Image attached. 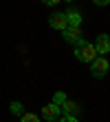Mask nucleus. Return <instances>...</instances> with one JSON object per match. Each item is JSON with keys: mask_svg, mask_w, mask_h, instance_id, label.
I'll return each mask as SVG.
<instances>
[{"mask_svg": "<svg viewBox=\"0 0 110 122\" xmlns=\"http://www.w3.org/2000/svg\"><path fill=\"white\" fill-rule=\"evenodd\" d=\"M75 58L79 62H92L97 58V49H95L92 42L82 40V42H77V47H75Z\"/></svg>", "mask_w": 110, "mask_h": 122, "instance_id": "nucleus-1", "label": "nucleus"}, {"mask_svg": "<svg viewBox=\"0 0 110 122\" xmlns=\"http://www.w3.org/2000/svg\"><path fill=\"white\" fill-rule=\"evenodd\" d=\"M108 69H110V64H108L106 58H95V60L90 62V73H92L95 78H104V76L108 73Z\"/></svg>", "mask_w": 110, "mask_h": 122, "instance_id": "nucleus-2", "label": "nucleus"}, {"mask_svg": "<svg viewBox=\"0 0 110 122\" xmlns=\"http://www.w3.org/2000/svg\"><path fill=\"white\" fill-rule=\"evenodd\" d=\"M62 36H64L66 42H73V45H77V42L84 40L82 38V29H79V27H73V25H68L66 29H62Z\"/></svg>", "mask_w": 110, "mask_h": 122, "instance_id": "nucleus-3", "label": "nucleus"}, {"mask_svg": "<svg viewBox=\"0 0 110 122\" xmlns=\"http://www.w3.org/2000/svg\"><path fill=\"white\" fill-rule=\"evenodd\" d=\"M60 113H62V109H60L57 104H53V102L42 107V116H44V120H48V122H57Z\"/></svg>", "mask_w": 110, "mask_h": 122, "instance_id": "nucleus-4", "label": "nucleus"}, {"mask_svg": "<svg viewBox=\"0 0 110 122\" xmlns=\"http://www.w3.org/2000/svg\"><path fill=\"white\" fill-rule=\"evenodd\" d=\"M60 109L64 111V116H77L79 111H82V107H79V102H73V100H68L66 98L64 102H62V107Z\"/></svg>", "mask_w": 110, "mask_h": 122, "instance_id": "nucleus-5", "label": "nucleus"}, {"mask_svg": "<svg viewBox=\"0 0 110 122\" xmlns=\"http://www.w3.org/2000/svg\"><path fill=\"white\" fill-rule=\"evenodd\" d=\"M48 25L53 27V29H57V31H62V29H66V27H68L64 13H53V16L48 18Z\"/></svg>", "mask_w": 110, "mask_h": 122, "instance_id": "nucleus-6", "label": "nucleus"}, {"mask_svg": "<svg viewBox=\"0 0 110 122\" xmlns=\"http://www.w3.org/2000/svg\"><path fill=\"white\" fill-rule=\"evenodd\" d=\"M95 49H97V53H108L110 51V40L108 36H97V42H95Z\"/></svg>", "mask_w": 110, "mask_h": 122, "instance_id": "nucleus-7", "label": "nucleus"}, {"mask_svg": "<svg viewBox=\"0 0 110 122\" xmlns=\"http://www.w3.org/2000/svg\"><path fill=\"white\" fill-rule=\"evenodd\" d=\"M64 16H66V22L73 25V27L82 25V13H79V11H68V13H64Z\"/></svg>", "mask_w": 110, "mask_h": 122, "instance_id": "nucleus-8", "label": "nucleus"}, {"mask_svg": "<svg viewBox=\"0 0 110 122\" xmlns=\"http://www.w3.org/2000/svg\"><path fill=\"white\" fill-rule=\"evenodd\" d=\"M20 122H40V118L35 113H22L20 116Z\"/></svg>", "mask_w": 110, "mask_h": 122, "instance_id": "nucleus-9", "label": "nucleus"}, {"mask_svg": "<svg viewBox=\"0 0 110 122\" xmlns=\"http://www.w3.org/2000/svg\"><path fill=\"white\" fill-rule=\"evenodd\" d=\"M66 100V93L64 91H57L55 96H53V104H57V107H62V102Z\"/></svg>", "mask_w": 110, "mask_h": 122, "instance_id": "nucleus-10", "label": "nucleus"}, {"mask_svg": "<svg viewBox=\"0 0 110 122\" xmlns=\"http://www.w3.org/2000/svg\"><path fill=\"white\" fill-rule=\"evenodd\" d=\"M11 111L16 113V116H22L24 109H22V102H11Z\"/></svg>", "mask_w": 110, "mask_h": 122, "instance_id": "nucleus-11", "label": "nucleus"}, {"mask_svg": "<svg viewBox=\"0 0 110 122\" xmlns=\"http://www.w3.org/2000/svg\"><path fill=\"white\" fill-rule=\"evenodd\" d=\"M60 122H79V120H77L75 116H64V118H62Z\"/></svg>", "mask_w": 110, "mask_h": 122, "instance_id": "nucleus-12", "label": "nucleus"}, {"mask_svg": "<svg viewBox=\"0 0 110 122\" xmlns=\"http://www.w3.org/2000/svg\"><path fill=\"white\" fill-rule=\"evenodd\" d=\"M46 7H53V5H57V2H62V0H42Z\"/></svg>", "mask_w": 110, "mask_h": 122, "instance_id": "nucleus-13", "label": "nucleus"}, {"mask_svg": "<svg viewBox=\"0 0 110 122\" xmlns=\"http://www.w3.org/2000/svg\"><path fill=\"white\" fill-rule=\"evenodd\" d=\"M92 2H95V5H97V7H106V5L110 2V0H92Z\"/></svg>", "mask_w": 110, "mask_h": 122, "instance_id": "nucleus-14", "label": "nucleus"}, {"mask_svg": "<svg viewBox=\"0 0 110 122\" xmlns=\"http://www.w3.org/2000/svg\"><path fill=\"white\" fill-rule=\"evenodd\" d=\"M66 2H70V0H66Z\"/></svg>", "mask_w": 110, "mask_h": 122, "instance_id": "nucleus-15", "label": "nucleus"}]
</instances>
